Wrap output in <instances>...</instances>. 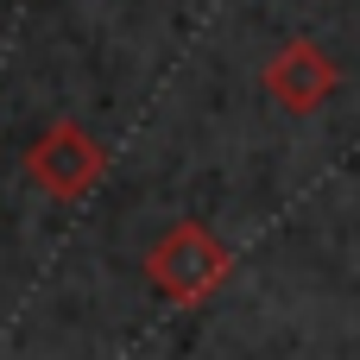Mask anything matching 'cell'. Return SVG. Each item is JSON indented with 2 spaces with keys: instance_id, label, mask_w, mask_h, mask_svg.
<instances>
[{
  "instance_id": "3",
  "label": "cell",
  "mask_w": 360,
  "mask_h": 360,
  "mask_svg": "<svg viewBox=\"0 0 360 360\" xmlns=\"http://www.w3.org/2000/svg\"><path fill=\"white\" fill-rule=\"evenodd\" d=\"M335 63H329V51L316 44V38H291V44H278L272 51V63H266V95L285 108V114H316L329 95H335Z\"/></svg>"
},
{
  "instance_id": "2",
  "label": "cell",
  "mask_w": 360,
  "mask_h": 360,
  "mask_svg": "<svg viewBox=\"0 0 360 360\" xmlns=\"http://www.w3.org/2000/svg\"><path fill=\"white\" fill-rule=\"evenodd\" d=\"M25 177H32L44 196L76 202V196H89V190L108 177V152H101V139H95L89 127L51 120V127L25 146Z\"/></svg>"
},
{
  "instance_id": "1",
  "label": "cell",
  "mask_w": 360,
  "mask_h": 360,
  "mask_svg": "<svg viewBox=\"0 0 360 360\" xmlns=\"http://www.w3.org/2000/svg\"><path fill=\"white\" fill-rule=\"evenodd\" d=\"M228 247L202 228V221H177L171 234H158V247L146 253V278L171 297V304H202L209 291H221L228 278Z\"/></svg>"
}]
</instances>
